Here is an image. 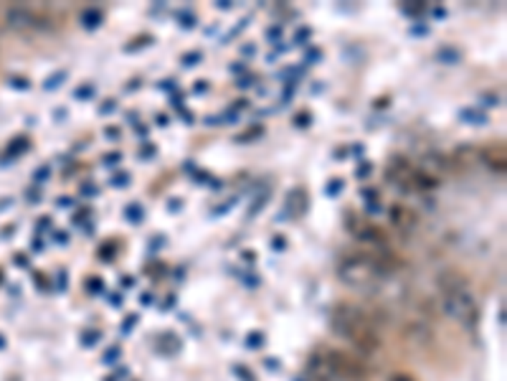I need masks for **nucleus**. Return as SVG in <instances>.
Returning <instances> with one entry per match:
<instances>
[{"label":"nucleus","mask_w":507,"mask_h":381,"mask_svg":"<svg viewBox=\"0 0 507 381\" xmlns=\"http://www.w3.org/2000/svg\"><path fill=\"white\" fill-rule=\"evenodd\" d=\"M386 277L381 267H378V262L370 257L368 252H358V254H350L345 260L338 264V280L347 287H355V290H368L373 285H378Z\"/></svg>","instance_id":"obj_4"},{"label":"nucleus","mask_w":507,"mask_h":381,"mask_svg":"<svg viewBox=\"0 0 507 381\" xmlns=\"http://www.w3.org/2000/svg\"><path fill=\"white\" fill-rule=\"evenodd\" d=\"M477 160V150L472 145H459L457 153H454V163L457 165H472Z\"/></svg>","instance_id":"obj_12"},{"label":"nucleus","mask_w":507,"mask_h":381,"mask_svg":"<svg viewBox=\"0 0 507 381\" xmlns=\"http://www.w3.org/2000/svg\"><path fill=\"white\" fill-rule=\"evenodd\" d=\"M388 381H416V379H411L409 374H396V376H391Z\"/></svg>","instance_id":"obj_25"},{"label":"nucleus","mask_w":507,"mask_h":381,"mask_svg":"<svg viewBox=\"0 0 507 381\" xmlns=\"http://www.w3.org/2000/svg\"><path fill=\"white\" fill-rule=\"evenodd\" d=\"M368 173H370V165H368V163H363V168L361 170H358V176H368Z\"/></svg>","instance_id":"obj_27"},{"label":"nucleus","mask_w":507,"mask_h":381,"mask_svg":"<svg viewBox=\"0 0 507 381\" xmlns=\"http://www.w3.org/2000/svg\"><path fill=\"white\" fill-rule=\"evenodd\" d=\"M102 18H105V15H102V10H99V8H89V10H84V13H82L84 29H97Z\"/></svg>","instance_id":"obj_14"},{"label":"nucleus","mask_w":507,"mask_h":381,"mask_svg":"<svg viewBox=\"0 0 507 381\" xmlns=\"http://www.w3.org/2000/svg\"><path fill=\"white\" fill-rule=\"evenodd\" d=\"M411 184H416V188L421 190H431L439 186V178L426 173V170H414V176H411Z\"/></svg>","instance_id":"obj_11"},{"label":"nucleus","mask_w":507,"mask_h":381,"mask_svg":"<svg viewBox=\"0 0 507 381\" xmlns=\"http://www.w3.org/2000/svg\"><path fill=\"white\" fill-rule=\"evenodd\" d=\"M307 371L322 374L333 381H368V366L355 353L338 351V348H325V351L312 353Z\"/></svg>","instance_id":"obj_3"},{"label":"nucleus","mask_w":507,"mask_h":381,"mask_svg":"<svg viewBox=\"0 0 507 381\" xmlns=\"http://www.w3.org/2000/svg\"><path fill=\"white\" fill-rule=\"evenodd\" d=\"M13 145H15V148L10 150V156H21V153H26V150H28V140H26V137H18V140H15Z\"/></svg>","instance_id":"obj_19"},{"label":"nucleus","mask_w":507,"mask_h":381,"mask_svg":"<svg viewBox=\"0 0 507 381\" xmlns=\"http://www.w3.org/2000/svg\"><path fill=\"white\" fill-rule=\"evenodd\" d=\"M61 79H66V71H59V74H56L54 79H49V82H46V89H56V87H59V82H61Z\"/></svg>","instance_id":"obj_21"},{"label":"nucleus","mask_w":507,"mask_h":381,"mask_svg":"<svg viewBox=\"0 0 507 381\" xmlns=\"http://www.w3.org/2000/svg\"><path fill=\"white\" fill-rule=\"evenodd\" d=\"M411 176H414V168L409 165V160L406 158H393L388 165V170H386V178L388 181H396V184L401 186H409L411 184Z\"/></svg>","instance_id":"obj_9"},{"label":"nucleus","mask_w":507,"mask_h":381,"mask_svg":"<svg viewBox=\"0 0 507 381\" xmlns=\"http://www.w3.org/2000/svg\"><path fill=\"white\" fill-rule=\"evenodd\" d=\"M6 21L10 29H28V26H36L38 18H36L33 10H28L26 6H13L6 13Z\"/></svg>","instance_id":"obj_10"},{"label":"nucleus","mask_w":507,"mask_h":381,"mask_svg":"<svg viewBox=\"0 0 507 381\" xmlns=\"http://www.w3.org/2000/svg\"><path fill=\"white\" fill-rule=\"evenodd\" d=\"M477 156H480L492 170H500V173L505 170L507 150H505V145H502V142H490V145H485V148L477 153Z\"/></svg>","instance_id":"obj_6"},{"label":"nucleus","mask_w":507,"mask_h":381,"mask_svg":"<svg viewBox=\"0 0 507 381\" xmlns=\"http://www.w3.org/2000/svg\"><path fill=\"white\" fill-rule=\"evenodd\" d=\"M259 135H264V127H262V125H259V127H254V130H249V133L239 135V137H236V142H246V140H251V137H259Z\"/></svg>","instance_id":"obj_17"},{"label":"nucleus","mask_w":507,"mask_h":381,"mask_svg":"<svg viewBox=\"0 0 507 381\" xmlns=\"http://www.w3.org/2000/svg\"><path fill=\"white\" fill-rule=\"evenodd\" d=\"M330 323H333V333H338L358 356H373L383 348L375 318L361 305L338 303Z\"/></svg>","instance_id":"obj_1"},{"label":"nucleus","mask_w":507,"mask_h":381,"mask_svg":"<svg viewBox=\"0 0 507 381\" xmlns=\"http://www.w3.org/2000/svg\"><path fill=\"white\" fill-rule=\"evenodd\" d=\"M127 219L142 221V209H139V204H130V209H127Z\"/></svg>","instance_id":"obj_18"},{"label":"nucleus","mask_w":507,"mask_h":381,"mask_svg":"<svg viewBox=\"0 0 507 381\" xmlns=\"http://www.w3.org/2000/svg\"><path fill=\"white\" fill-rule=\"evenodd\" d=\"M401 336L414 348H429L434 343V331H431L429 323H424V320H409L401 328Z\"/></svg>","instance_id":"obj_5"},{"label":"nucleus","mask_w":507,"mask_h":381,"mask_svg":"<svg viewBox=\"0 0 507 381\" xmlns=\"http://www.w3.org/2000/svg\"><path fill=\"white\" fill-rule=\"evenodd\" d=\"M424 165H426V173H429V170H439V173H441V170L449 168V160H446L441 153H431V156L424 158Z\"/></svg>","instance_id":"obj_13"},{"label":"nucleus","mask_w":507,"mask_h":381,"mask_svg":"<svg viewBox=\"0 0 507 381\" xmlns=\"http://www.w3.org/2000/svg\"><path fill=\"white\" fill-rule=\"evenodd\" d=\"M437 59L441 64H449V66H452V64H457L459 59V51L454 49V46H441V49H437Z\"/></svg>","instance_id":"obj_15"},{"label":"nucleus","mask_w":507,"mask_h":381,"mask_svg":"<svg viewBox=\"0 0 507 381\" xmlns=\"http://www.w3.org/2000/svg\"><path fill=\"white\" fill-rule=\"evenodd\" d=\"M89 94H94V87H84V89H79L77 97H89Z\"/></svg>","instance_id":"obj_24"},{"label":"nucleus","mask_w":507,"mask_h":381,"mask_svg":"<svg viewBox=\"0 0 507 381\" xmlns=\"http://www.w3.org/2000/svg\"><path fill=\"white\" fill-rule=\"evenodd\" d=\"M327 186H330V188H327V193H330V196H338V193H340V190H342V181H340V178H335V181H330V184H327Z\"/></svg>","instance_id":"obj_20"},{"label":"nucleus","mask_w":507,"mask_h":381,"mask_svg":"<svg viewBox=\"0 0 507 381\" xmlns=\"http://www.w3.org/2000/svg\"><path fill=\"white\" fill-rule=\"evenodd\" d=\"M287 214L292 216V219H299V216H305L307 214V206H310V196H307V190L302 186H297L294 190L287 193Z\"/></svg>","instance_id":"obj_7"},{"label":"nucleus","mask_w":507,"mask_h":381,"mask_svg":"<svg viewBox=\"0 0 507 381\" xmlns=\"http://www.w3.org/2000/svg\"><path fill=\"white\" fill-rule=\"evenodd\" d=\"M388 219H391V224L396 226V229H401V232H409V229H414V226H416V214L411 211L409 206H403V204L391 206Z\"/></svg>","instance_id":"obj_8"},{"label":"nucleus","mask_w":507,"mask_h":381,"mask_svg":"<svg viewBox=\"0 0 507 381\" xmlns=\"http://www.w3.org/2000/svg\"><path fill=\"white\" fill-rule=\"evenodd\" d=\"M105 160H107V163H117V160H119V153H114V156H107Z\"/></svg>","instance_id":"obj_28"},{"label":"nucleus","mask_w":507,"mask_h":381,"mask_svg":"<svg viewBox=\"0 0 507 381\" xmlns=\"http://www.w3.org/2000/svg\"><path fill=\"white\" fill-rule=\"evenodd\" d=\"M127 181H130V176H125V173L114 178V184H117V188H122V184H127Z\"/></svg>","instance_id":"obj_26"},{"label":"nucleus","mask_w":507,"mask_h":381,"mask_svg":"<svg viewBox=\"0 0 507 381\" xmlns=\"http://www.w3.org/2000/svg\"><path fill=\"white\" fill-rule=\"evenodd\" d=\"M246 343H249V348H254V346H262V343H264V336H262V333H257V336H254V333H251L249 338H246Z\"/></svg>","instance_id":"obj_22"},{"label":"nucleus","mask_w":507,"mask_h":381,"mask_svg":"<svg viewBox=\"0 0 507 381\" xmlns=\"http://www.w3.org/2000/svg\"><path fill=\"white\" fill-rule=\"evenodd\" d=\"M195 61H201V54H198V51H195V54H186V57H183V64H186V66H195Z\"/></svg>","instance_id":"obj_23"},{"label":"nucleus","mask_w":507,"mask_h":381,"mask_svg":"<svg viewBox=\"0 0 507 381\" xmlns=\"http://www.w3.org/2000/svg\"><path fill=\"white\" fill-rule=\"evenodd\" d=\"M437 285L441 292V311L464 331H474L480 325V303L472 292L469 277L457 267H444L437 275Z\"/></svg>","instance_id":"obj_2"},{"label":"nucleus","mask_w":507,"mask_h":381,"mask_svg":"<svg viewBox=\"0 0 507 381\" xmlns=\"http://www.w3.org/2000/svg\"><path fill=\"white\" fill-rule=\"evenodd\" d=\"M462 117H464V120H472V122H480V125H487V114L477 112V110H464Z\"/></svg>","instance_id":"obj_16"}]
</instances>
